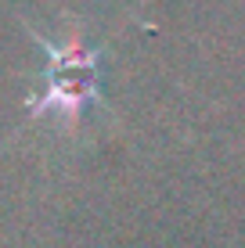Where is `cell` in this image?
<instances>
[{"label":"cell","mask_w":245,"mask_h":248,"mask_svg":"<svg viewBox=\"0 0 245 248\" xmlns=\"http://www.w3.org/2000/svg\"><path fill=\"white\" fill-rule=\"evenodd\" d=\"M50 54V87L44 93V101H36V112L44 108H58L69 115V123H76V115L83 112L87 101H98V58L101 50H90L83 44L72 47H54L47 44Z\"/></svg>","instance_id":"cell-1"}]
</instances>
